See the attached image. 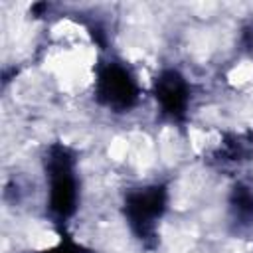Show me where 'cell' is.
Returning a JSON list of instances; mask_svg holds the SVG:
<instances>
[{"mask_svg":"<svg viewBox=\"0 0 253 253\" xmlns=\"http://www.w3.org/2000/svg\"><path fill=\"white\" fill-rule=\"evenodd\" d=\"M49 178H51V210L65 217L73 211L75 206V180L71 174V156L65 148L53 146L47 158Z\"/></svg>","mask_w":253,"mask_h":253,"instance_id":"cell-1","label":"cell"},{"mask_svg":"<svg viewBox=\"0 0 253 253\" xmlns=\"http://www.w3.org/2000/svg\"><path fill=\"white\" fill-rule=\"evenodd\" d=\"M164 190L158 186L136 190L126 200V215L140 239H146L148 233L154 231V221L160 217L164 210Z\"/></svg>","mask_w":253,"mask_h":253,"instance_id":"cell-2","label":"cell"},{"mask_svg":"<svg viewBox=\"0 0 253 253\" xmlns=\"http://www.w3.org/2000/svg\"><path fill=\"white\" fill-rule=\"evenodd\" d=\"M99 95L109 107L126 109L136 99V85L125 67L111 63L99 75Z\"/></svg>","mask_w":253,"mask_h":253,"instance_id":"cell-3","label":"cell"},{"mask_svg":"<svg viewBox=\"0 0 253 253\" xmlns=\"http://www.w3.org/2000/svg\"><path fill=\"white\" fill-rule=\"evenodd\" d=\"M156 97L162 109L170 115H180L188 103V85L176 71H166L156 81Z\"/></svg>","mask_w":253,"mask_h":253,"instance_id":"cell-4","label":"cell"},{"mask_svg":"<svg viewBox=\"0 0 253 253\" xmlns=\"http://www.w3.org/2000/svg\"><path fill=\"white\" fill-rule=\"evenodd\" d=\"M231 206H233V211L237 217L247 219V221L253 219V192L251 190H247V188L235 190Z\"/></svg>","mask_w":253,"mask_h":253,"instance_id":"cell-5","label":"cell"}]
</instances>
